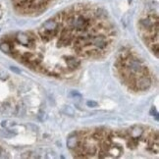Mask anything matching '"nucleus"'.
I'll use <instances>...</instances> for the list:
<instances>
[{
  "label": "nucleus",
  "mask_w": 159,
  "mask_h": 159,
  "mask_svg": "<svg viewBox=\"0 0 159 159\" xmlns=\"http://www.w3.org/2000/svg\"><path fill=\"white\" fill-rule=\"evenodd\" d=\"M17 10L23 13H27L30 10L36 9L40 4H46L49 6L50 3L47 0H12Z\"/></svg>",
  "instance_id": "obj_1"
},
{
  "label": "nucleus",
  "mask_w": 159,
  "mask_h": 159,
  "mask_svg": "<svg viewBox=\"0 0 159 159\" xmlns=\"http://www.w3.org/2000/svg\"><path fill=\"white\" fill-rule=\"evenodd\" d=\"M152 85V80L150 76H137L136 78V82H134V90H147Z\"/></svg>",
  "instance_id": "obj_2"
},
{
  "label": "nucleus",
  "mask_w": 159,
  "mask_h": 159,
  "mask_svg": "<svg viewBox=\"0 0 159 159\" xmlns=\"http://www.w3.org/2000/svg\"><path fill=\"white\" fill-rule=\"evenodd\" d=\"M91 44L94 47L97 48L99 50H104L105 48L108 46L109 41L105 35H93L91 36Z\"/></svg>",
  "instance_id": "obj_3"
},
{
  "label": "nucleus",
  "mask_w": 159,
  "mask_h": 159,
  "mask_svg": "<svg viewBox=\"0 0 159 159\" xmlns=\"http://www.w3.org/2000/svg\"><path fill=\"white\" fill-rule=\"evenodd\" d=\"M80 140H81V134L79 133H73L68 137L67 139V146L71 150H76L80 145Z\"/></svg>",
  "instance_id": "obj_4"
},
{
  "label": "nucleus",
  "mask_w": 159,
  "mask_h": 159,
  "mask_svg": "<svg viewBox=\"0 0 159 159\" xmlns=\"http://www.w3.org/2000/svg\"><path fill=\"white\" fill-rule=\"evenodd\" d=\"M65 59L66 66L68 68L69 71H73V70L78 69L80 66H81V60L77 58L76 56H73V55H69V56H64L63 57Z\"/></svg>",
  "instance_id": "obj_5"
},
{
  "label": "nucleus",
  "mask_w": 159,
  "mask_h": 159,
  "mask_svg": "<svg viewBox=\"0 0 159 159\" xmlns=\"http://www.w3.org/2000/svg\"><path fill=\"white\" fill-rule=\"evenodd\" d=\"M35 38V33L30 32V33H18L16 35V39L17 41L19 42L20 44H22L23 46H27V44H29V42L30 40V38Z\"/></svg>",
  "instance_id": "obj_6"
},
{
  "label": "nucleus",
  "mask_w": 159,
  "mask_h": 159,
  "mask_svg": "<svg viewBox=\"0 0 159 159\" xmlns=\"http://www.w3.org/2000/svg\"><path fill=\"white\" fill-rule=\"evenodd\" d=\"M123 147H122L121 145H118V143H114L112 142L111 145L109 147V150L107 151V154H111L110 155V158L113 157H120L122 154H123Z\"/></svg>",
  "instance_id": "obj_7"
},
{
  "label": "nucleus",
  "mask_w": 159,
  "mask_h": 159,
  "mask_svg": "<svg viewBox=\"0 0 159 159\" xmlns=\"http://www.w3.org/2000/svg\"><path fill=\"white\" fill-rule=\"evenodd\" d=\"M128 133H129V136L131 137L139 139L142 137L143 133H145V130H143V128L142 126H134L128 131Z\"/></svg>",
  "instance_id": "obj_8"
},
{
  "label": "nucleus",
  "mask_w": 159,
  "mask_h": 159,
  "mask_svg": "<svg viewBox=\"0 0 159 159\" xmlns=\"http://www.w3.org/2000/svg\"><path fill=\"white\" fill-rule=\"evenodd\" d=\"M58 25H59V21H56L54 18H51V19L47 20L46 22H44L41 27L46 30H54L58 27Z\"/></svg>",
  "instance_id": "obj_9"
},
{
  "label": "nucleus",
  "mask_w": 159,
  "mask_h": 159,
  "mask_svg": "<svg viewBox=\"0 0 159 159\" xmlns=\"http://www.w3.org/2000/svg\"><path fill=\"white\" fill-rule=\"evenodd\" d=\"M0 50L4 53H10L11 51H13V47H12L10 42L1 41L0 42Z\"/></svg>",
  "instance_id": "obj_10"
},
{
  "label": "nucleus",
  "mask_w": 159,
  "mask_h": 159,
  "mask_svg": "<svg viewBox=\"0 0 159 159\" xmlns=\"http://www.w3.org/2000/svg\"><path fill=\"white\" fill-rule=\"evenodd\" d=\"M62 112L64 113L65 115H69V116H74L75 115V110L73 107L69 106V105H66L63 107L62 109Z\"/></svg>",
  "instance_id": "obj_11"
},
{
  "label": "nucleus",
  "mask_w": 159,
  "mask_h": 159,
  "mask_svg": "<svg viewBox=\"0 0 159 159\" xmlns=\"http://www.w3.org/2000/svg\"><path fill=\"white\" fill-rule=\"evenodd\" d=\"M149 47H150V50L152 51V53L155 55V57L158 58V42H154V43H152L151 45H149Z\"/></svg>",
  "instance_id": "obj_12"
},
{
  "label": "nucleus",
  "mask_w": 159,
  "mask_h": 159,
  "mask_svg": "<svg viewBox=\"0 0 159 159\" xmlns=\"http://www.w3.org/2000/svg\"><path fill=\"white\" fill-rule=\"evenodd\" d=\"M15 134H12L11 131H7V130H1L0 131V136L4 137H13Z\"/></svg>",
  "instance_id": "obj_13"
},
{
  "label": "nucleus",
  "mask_w": 159,
  "mask_h": 159,
  "mask_svg": "<svg viewBox=\"0 0 159 159\" xmlns=\"http://www.w3.org/2000/svg\"><path fill=\"white\" fill-rule=\"evenodd\" d=\"M46 113H45L44 111H39L38 112V120L39 121H41V122H43L44 120H46Z\"/></svg>",
  "instance_id": "obj_14"
},
{
  "label": "nucleus",
  "mask_w": 159,
  "mask_h": 159,
  "mask_svg": "<svg viewBox=\"0 0 159 159\" xmlns=\"http://www.w3.org/2000/svg\"><path fill=\"white\" fill-rule=\"evenodd\" d=\"M10 109H11V106L9 103H4L2 105V108H1V111L2 113H9L10 112Z\"/></svg>",
  "instance_id": "obj_15"
},
{
  "label": "nucleus",
  "mask_w": 159,
  "mask_h": 159,
  "mask_svg": "<svg viewBox=\"0 0 159 159\" xmlns=\"http://www.w3.org/2000/svg\"><path fill=\"white\" fill-rule=\"evenodd\" d=\"M9 78V75L7 72H5L4 70H0V80L2 81H5Z\"/></svg>",
  "instance_id": "obj_16"
},
{
  "label": "nucleus",
  "mask_w": 159,
  "mask_h": 159,
  "mask_svg": "<svg viewBox=\"0 0 159 159\" xmlns=\"http://www.w3.org/2000/svg\"><path fill=\"white\" fill-rule=\"evenodd\" d=\"M87 105L88 107H91V108H94V107L98 106V103H97L96 101H93V100H88V101L87 102Z\"/></svg>",
  "instance_id": "obj_17"
},
{
  "label": "nucleus",
  "mask_w": 159,
  "mask_h": 159,
  "mask_svg": "<svg viewBox=\"0 0 159 159\" xmlns=\"http://www.w3.org/2000/svg\"><path fill=\"white\" fill-rule=\"evenodd\" d=\"M11 71H13L14 73H16V74H21V70H19L17 68V67H14V66H11L10 67Z\"/></svg>",
  "instance_id": "obj_18"
},
{
  "label": "nucleus",
  "mask_w": 159,
  "mask_h": 159,
  "mask_svg": "<svg viewBox=\"0 0 159 159\" xmlns=\"http://www.w3.org/2000/svg\"><path fill=\"white\" fill-rule=\"evenodd\" d=\"M70 95L71 96H78V97H80V98L82 97L81 94H80L79 93H77V91H72V93H70Z\"/></svg>",
  "instance_id": "obj_19"
},
{
  "label": "nucleus",
  "mask_w": 159,
  "mask_h": 159,
  "mask_svg": "<svg viewBox=\"0 0 159 159\" xmlns=\"http://www.w3.org/2000/svg\"><path fill=\"white\" fill-rule=\"evenodd\" d=\"M156 113H157V112H156V109H155V107H152L151 110H150V114L154 116L155 114H156Z\"/></svg>",
  "instance_id": "obj_20"
},
{
  "label": "nucleus",
  "mask_w": 159,
  "mask_h": 159,
  "mask_svg": "<svg viewBox=\"0 0 159 159\" xmlns=\"http://www.w3.org/2000/svg\"><path fill=\"white\" fill-rule=\"evenodd\" d=\"M155 120L158 121V113H156V114H155Z\"/></svg>",
  "instance_id": "obj_21"
}]
</instances>
